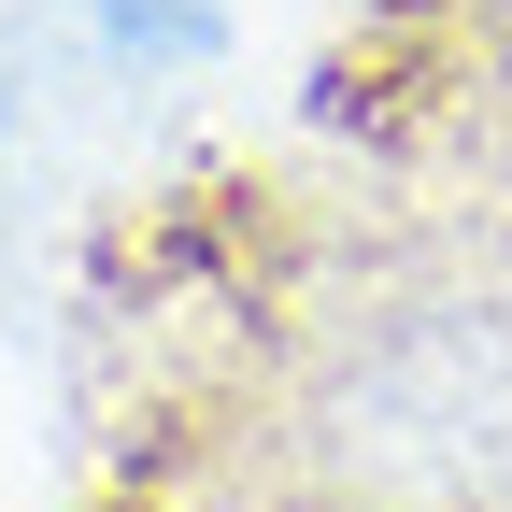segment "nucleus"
<instances>
[{"instance_id": "f257e3e1", "label": "nucleus", "mask_w": 512, "mask_h": 512, "mask_svg": "<svg viewBox=\"0 0 512 512\" xmlns=\"http://www.w3.org/2000/svg\"><path fill=\"white\" fill-rule=\"evenodd\" d=\"M86 512H100V498H86Z\"/></svg>"}]
</instances>
